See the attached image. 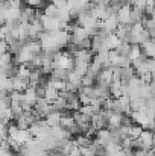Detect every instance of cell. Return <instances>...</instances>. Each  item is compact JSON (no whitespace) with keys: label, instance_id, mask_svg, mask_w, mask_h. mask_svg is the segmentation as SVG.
I'll use <instances>...</instances> for the list:
<instances>
[{"label":"cell","instance_id":"cell-5","mask_svg":"<svg viewBox=\"0 0 155 156\" xmlns=\"http://www.w3.org/2000/svg\"><path fill=\"white\" fill-rule=\"evenodd\" d=\"M64 83H65V80H61V79H56V77H47V85L46 87H50L53 90H56V91H61V90H64Z\"/></svg>","mask_w":155,"mask_h":156},{"label":"cell","instance_id":"cell-1","mask_svg":"<svg viewBox=\"0 0 155 156\" xmlns=\"http://www.w3.org/2000/svg\"><path fill=\"white\" fill-rule=\"evenodd\" d=\"M116 17H117V21L120 24H131V6L129 5L120 6Z\"/></svg>","mask_w":155,"mask_h":156},{"label":"cell","instance_id":"cell-11","mask_svg":"<svg viewBox=\"0 0 155 156\" xmlns=\"http://www.w3.org/2000/svg\"><path fill=\"white\" fill-rule=\"evenodd\" d=\"M109 5H117V6H123V5H129V0H109Z\"/></svg>","mask_w":155,"mask_h":156},{"label":"cell","instance_id":"cell-8","mask_svg":"<svg viewBox=\"0 0 155 156\" xmlns=\"http://www.w3.org/2000/svg\"><path fill=\"white\" fill-rule=\"evenodd\" d=\"M56 97H58V91H56V90H53L50 87H46V88H44V99H46L47 102H53Z\"/></svg>","mask_w":155,"mask_h":156},{"label":"cell","instance_id":"cell-2","mask_svg":"<svg viewBox=\"0 0 155 156\" xmlns=\"http://www.w3.org/2000/svg\"><path fill=\"white\" fill-rule=\"evenodd\" d=\"M140 49H142V53H143V56H146V58H154V56H155L154 38H149V40L143 41V43L140 44Z\"/></svg>","mask_w":155,"mask_h":156},{"label":"cell","instance_id":"cell-7","mask_svg":"<svg viewBox=\"0 0 155 156\" xmlns=\"http://www.w3.org/2000/svg\"><path fill=\"white\" fill-rule=\"evenodd\" d=\"M41 11H43V15H46V17H55V15H56V8H55V5L50 3V2H47Z\"/></svg>","mask_w":155,"mask_h":156},{"label":"cell","instance_id":"cell-4","mask_svg":"<svg viewBox=\"0 0 155 156\" xmlns=\"http://www.w3.org/2000/svg\"><path fill=\"white\" fill-rule=\"evenodd\" d=\"M14 140H15L20 146H23V144H26V143L31 140V133L28 132V129H18L17 133H15V136H14Z\"/></svg>","mask_w":155,"mask_h":156},{"label":"cell","instance_id":"cell-3","mask_svg":"<svg viewBox=\"0 0 155 156\" xmlns=\"http://www.w3.org/2000/svg\"><path fill=\"white\" fill-rule=\"evenodd\" d=\"M11 82H12V91H17V93H23L29 87V80L28 79H20L17 76H12Z\"/></svg>","mask_w":155,"mask_h":156},{"label":"cell","instance_id":"cell-9","mask_svg":"<svg viewBox=\"0 0 155 156\" xmlns=\"http://www.w3.org/2000/svg\"><path fill=\"white\" fill-rule=\"evenodd\" d=\"M129 49H131V44H128V43H120V46H119L117 49H114V50L119 53V55H122V56H126L128 52H129Z\"/></svg>","mask_w":155,"mask_h":156},{"label":"cell","instance_id":"cell-10","mask_svg":"<svg viewBox=\"0 0 155 156\" xmlns=\"http://www.w3.org/2000/svg\"><path fill=\"white\" fill-rule=\"evenodd\" d=\"M0 138H8V127H6V124H3L2 121H0Z\"/></svg>","mask_w":155,"mask_h":156},{"label":"cell","instance_id":"cell-6","mask_svg":"<svg viewBox=\"0 0 155 156\" xmlns=\"http://www.w3.org/2000/svg\"><path fill=\"white\" fill-rule=\"evenodd\" d=\"M67 74H68V70L59 68V67L52 68V73H50L52 77H56V79H61V80H67Z\"/></svg>","mask_w":155,"mask_h":156}]
</instances>
